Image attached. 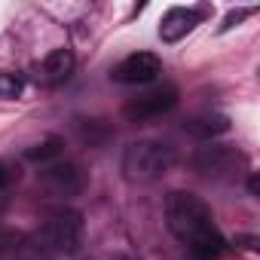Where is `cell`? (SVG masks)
Segmentation results:
<instances>
[{
	"instance_id": "cell-7",
	"label": "cell",
	"mask_w": 260,
	"mask_h": 260,
	"mask_svg": "<svg viewBox=\"0 0 260 260\" xmlns=\"http://www.w3.org/2000/svg\"><path fill=\"white\" fill-rule=\"evenodd\" d=\"M162 71L159 58L153 52H135V55H128L122 58L116 68H113V80L116 83H125V86H141V83H150L156 80V74Z\"/></svg>"
},
{
	"instance_id": "cell-13",
	"label": "cell",
	"mask_w": 260,
	"mask_h": 260,
	"mask_svg": "<svg viewBox=\"0 0 260 260\" xmlns=\"http://www.w3.org/2000/svg\"><path fill=\"white\" fill-rule=\"evenodd\" d=\"M77 135L89 147H104L107 138H110V128L104 122H98V119H77Z\"/></svg>"
},
{
	"instance_id": "cell-3",
	"label": "cell",
	"mask_w": 260,
	"mask_h": 260,
	"mask_svg": "<svg viewBox=\"0 0 260 260\" xmlns=\"http://www.w3.org/2000/svg\"><path fill=\"white\" fill-rule=\"evenodd\" d=\"M175 166V150L162 141H135L122 153V178L128 184H153Z\"/></svg>"
},
{
	"instance_id": "cell-12",
	"label": "cell",
	"mask_w": 260,
	"mask_h": 260,
	"mask_svg": "<svg viewBox=\"0 0 260 260\" xmlns=\"http://www.w3.org/2000/svg\"><path fill=\"white\" fill-rule=\"evenodd\" d=\"M61 153H64V138H58V135H46L43 141H37L34 147H28V150H25V159L49 166V162H55Z\"/></svg>"
},
{
	"instance_id": "cell-4",
	"label": "cell",
	"mask_w": 260,
	"mask_h": 260,
	"mask_svg": "<svg viewBox=\"0 0 260 260\" xmlns=\"http://www.w3.org/2000/svg\"><path fill=\"white\" fill-rule=\"evenodd\" d=\"M190 162H193V169H196L202 178H214V181L236 178V175L245 169L242 150H236V147H230V144H208V147H199Z\"/></svg>"
},
{
	"instance_id": "cell-14",
	"label": "cell",
	"mask_w": 260,
	"mask_h": 260,
	"mask_svg": "<svg viewBox=\"0 0 260 260\" xmlns=\"http://www.w3.org/2000/svg\"><path fill=\"white\" fill-rule=\"evenodd\" d=\"M22 77L19 74H10V71H0V98H19L22 92Z\"/></svg>"
},
{
	"instance_id": "cell-9",
	"label": "cell",
	"mask_w": 260,
	"mask_h": 260,
	"mask_svg": "<svg viewBox=\"0 0 260 260\" xmlns=\"http://www.w3.org/2000/svg\"><path fill=\"white\" fill-rule=\"evenodd\" d=\"M199 22H202V13H199V10L175 7V10H169V13L162 16V22H159V37H162L166 43H178V40L187 37Z\"/></svg>"
},
{
	"instance_id": "cell-19",
	"label": "cell",
	"mask_w": 260,
	"mask_h": 260,
	"mask_svg": "<svg viewBox=\"0 0 260 260\" xmlns=\"http://www.w3.org/2000/svg\"><path fill=\"white\" fill-rule=\"evenodd\" d=\"M248 187H251V193H260V181H257V175H251V184H248Z\"/></svg>"
},
{
	"instance_id": "cell-8",
	"label": "cell",
	"mask_w": 260,
	"mask_h": 260,
	"mask_svg": "<svg viewBox=\"0 0 260 260\" xmlns=\"http://www.w3.org/2000/svg\"><path fill=\"white\" fill-rule=\"evenodd\" d=\"M74 68H77V55L71 49H52L40 64H37V83L46 86V89H55L61 83H68L74 77Z\"/></svg>"
},
{
	"instance_id": "cell-6",
	"label": "cell",
	"mask_w": 260,
	"mask_h": 260,
	"mask_svg": "<svg viewBox=\"0 0 260 260\" xmlns=\"http://www.w3.org/2000/svg\"><path fill=\"white\" fill-rule=\"evenodd\" d=\"M175 104H178V89L175 86H156V89H147L135 98H128L122 104V116L128 122H147V119L169 113Z\"/></svg>"
},
{
	"instance_id": "cell-17",
	"label": "cell",
	"mask_w": 260,
	"mask_h": 260,
	"mask_svg": "<svg viewBox=\"0 0 260 260\" xmlns=\"http://www.w3.org/2000/svg\"><path fill=\"white\" fill-rule=\"evenodd\" d=\"M10 178H13V175H10V169H7V162H0V193H4V190L10 187Z\"/></svg>"
},
{
	"instance_id": "cell-16",
	"label": "cell",
	"mask_w": 260,
	"mask_h": 260,
	"mask_svg": "<svg viewBox=\"0 0 260 260\" xmlns=\"http://www.w3.org/2000/svg\"><path fill=\"white\" fill-rule=\"evenodd\" d=\"M251 13H254V10H233V13H230V16H226V19H223V25H220V28H223V31H226V28H233V25H239V22H242V19H248V16H251Z\"/></svg>"
},
{
	"instance_id": "cell-18",
	"label": "cell",
	"mask_w": 260,
	"mask_h": 260,
	"mask_svg": "<svg viewBox=\"0 0 260 260\" xmlns=\"http://www.w3.org/2000/svg\"><path fill=\"white\" fill-rule=\"evenodd\" d=\"M236 242H242V245H245V248H251V251L257 248V239H254V236H239Z\"/></svg>"
},
{
	"instance_id": "cell-10",
	"label": "cell",
	"mask_w": 260,
	"mask_h": 260,
	"mask_svg": "<svg viewBox=\"0 0 260 260\" xmlns=\"http://www.w3.org/2000/svg\"><path fill=\"white\" fill-rule=\"evenodd\" d=\"M184 132L199 138V141H211V138L230 132V116H223V113H196L184 122Z\"/></svg>"
},
{
	"instance_id": "cell-11",
	"label": "cell",
	"mask_w": 260,
	"mask_h": 260,
	"mask_svg": "<svg viewBox=\"0 0 260 260\" xmlns=\"http://www.w3.org/2000/svg\"><path fill=\"white\" fill-rule=\"evenodd\" d=\"M187 248H190L193 260H220V254L226 251V242H223V236L217 230H208L199 239H193Z\"/></svg>"
},
{
	"instance_id": "cell-21",
	"label": "cell",
	"mask_w": 260,
	"mask_h": 260,
	"mask_svg": "<svg viewBox=\"0 0 260 260\" xmlns=\"http://www.w3.org/2000/svg\"><path fill=\"white\" fill-rule=\"evenodd\" d=\"M0 208H4V199H0Z\"/></svg>"
},
{
	"instance_id": "cell-1",
	"label": "cell",
	"mask_w": 260,
	"mask_h": 260,
	"mask_svg": "<svg viewBox=\"0 0 260 260\" xmlns=\"http://www.w3.org/2000/svg\"><path fill=\"white\" fill-rule=\"evenodd\" d=\"M83 242V214L61 208L46 217L40 230L25 236L16 248V260H55L61 254H74Z\"/></svg>"
},
{
	"instance_id": "cell-5",
	"label": "cell",
	"mask_w": 260,
	"mask_h": 260,
	"mask_svg": "<svg viewBox=\"0 0 260 260\" xmlns=\"http://www.w3.org/2000/svg\"><path fill=\"white\" fill-rule=\"evenodd\" d=\"M40 187L49 196H55V199H71V196H80L83 193L86 172L74 159H55V162H49L40 172Z\"/></svg>"
},
{
	"instance_id": "cell-20",
	"label": "cell",
	"mask_w": 260,
	"mask_h": 260,
	"mask_svg": "<svg viewBox=\"0 0 260 260\" xmlns=\"http://www.w3.org/2000/svg\"><path fill=\"white\" fill-rule=\"evenodd\" d=\"M119 260H138V257H119Z\"/></svg>"
},
{
	"instance_id": "cell-15",
	"label": "cell",
	"mask_w": 260,
	"mask_h": 260,
	"mask_svg": "<svg viewBox=\"0 0 260 260\" xmlns=\"http://www.w3.org/2000/svg\"><path fill=\"white\" fill-rule=\"evenodd\" d=\"M19 242H22V236L16 230H0V260L13 257L16 248H19Z\"/></svg>"
},
{
	"instance_id": "cell-2",
	"label": "cell",
	"mask_w": 260,
	"mask_h": 260,
	"mask_svg": "<svg viewBox=\"0 0 260 260\" xmlns=\"http://www.w3.org/2000/svg\"><path fill=\"white\" fill-rule=\"evenodd\" d=\"M166 223H169L172 236H178L184 245H190L202 233L214 230L211 208L196 193H184V190H178L166 199Z\"/></svg>"
}]
</instances>
